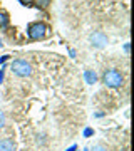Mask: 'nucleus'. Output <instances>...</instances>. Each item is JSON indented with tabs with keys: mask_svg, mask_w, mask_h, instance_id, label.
<instances>
[{
	"mask_svg": "<svg viewBox=\"0 0 134 151\" xmlns=\"http://www.w3.org/2000/svg\"><path fill=\"white\" fill-rule=\"evenodd\" d=\"M102 81H104V84H106L107 87H114V89H116V87L123 86L124 77H123V74H121L118 69H109V70L104 72Z\"/></svg>",
	"mask_w": 134,
	"mask_h": 151,
	"instance_id": "1",
	"label": "nucleus"
},
{
	"mask_svg": "<svg viewBox=\"0 0 134 151\" xmlns=\"http://www.w3.org/2000/svg\"><path fill=\"white\" fill-rule=\"evenodd\" d=\"M12 72L19 77H29L32 74V65L29 64L27 60H22V59H17L12 62Z\"/></svg>",
	"mask_w": 134,
	"mask_h": 151,
	"instance_id": "2",
	"label": "nucleus"
},
{
	"mask_svg": "<svg viewBox=\"0 0 134 151\" xmlns=\"http://www.w3.org/2000/svg\"><path fill=\"white\" fill-rule=\"evenodd\" d=\"M27 30H29V37L32 39V40H40L47 34V25L42 24V22H34V24L29 25Z\"/></svg>",
	"mask_w": 134,
	"mask_h": 151,
	"instance_id": "3",
	"label": "nucleus"
},
{
	"mask_svg": "<svg viewBox=\"0 0 134 151\" xmlns=\"http://www.w3.org/2000/svg\"><path fill=\"white\" fill-rule=\"evenodd\" d=\"M91 42H92V45H96V47H104L107 44V37L102 32H96V34L91 35Z\"/></svg>",
	"mask_w": 134,
	"mask_h": 151,
	"instance_id": "4",
	"label": "nucleus"
},
{
	"mask_svg": "<svg viewBox=\"0 0 134 151\" xmlns=\"http://www.w3.org/2000/svg\"><path fill=\"white\" fill-rule=\"evenodd\" d=\"M0 151H15V145L12 139H0Z\"/></svg>",
	"mask_w": 134,
	"mask_h": 151,
	"instance_id": "5",
	"label": "nucleus"
},
{
	"mask_svg": "<svg viewBox=\"0 0 134 151\" xmlns=\"http://www.w3.org/2000/svg\"><path fill=\"white\" fill-rule=\"evenodd\" d=\"M84 79H86L87 84H96L97 82V74L94 70H86L84 72Z\"/></svg>",
	"mask_w": 134,
	"mask_h": 151,
	"instance_id": "6",
	"label": "nucleus"
},
{
	"mask_svg": "<svg viewBox=\"0 0 134 151\" xmlns=\"http://www.w3.org/2000/svg\"><path fill=\"white\" fill-rule=\"evenodd\" d=\"M9 25V15L5 12H0V29H4Z\"/></svg>",
	"mask_w": 134,
	"mask_h": 151,
	"instance_id": "7",
	"label": "nucleus"
},
{
	"mask_svg": "<svg viewBox=\"0 0 134 151\" xmlns=\"http://www.w3.org/2000/svg\"><path fill=\"white\" fill-rule=\"evenodd\" d=\"M35 4H37V7H40V9H47V7L50 5V0H35Z\"/></svg>",
	"mask_w": 134,
	"mask_h": 151,
	"instance_id": "8",
	"label": "nucleus"
},
{
	"mask_svg": "<svg viewBox=\"0 0 134 151\" xmlns=\"http://www.w3.org/2000/svg\"><path fill=\"white\" fill-rule=\"evenodd\" d=\"M5 126V114H4V111L0 109V129Z\"/></svg>",
	"mask_w": 134,
	"mask_h": 151,
	"instance_id": "9",
	"label": "nucleus"
},
{
	"mask_svg": "<svg viewBox=\"0 0 134 151\" xmlns=\"http://www.w3.org/2000/svg\"><path fill=\"white\" fill-rule=\"evenodd\" d=\"M92 134H94V129H92V128H86V129H84V136H86V138H91Z\"/></svg>",
	"mask_w": 134,
	"mask_h": 151,
	"instance_id": "10",
	"label": "nucleus"
},
{
	"mask_svg": "<svg viewBox=\"0 0 134 151\" xmlns=\"http://www.w3.org/2000/svg\"><path fill=\"white\" fill-rule=\"evenodd\" d=\"M92 151H107V150L102 145H97V146H94V150H92Z\"/></svg>",
	"mask_w": 134,
	"mask_h": 151,
	"instance_id": "11",
	"label": "nucleus"
},
{
	"mask_svg": "<svg viewBox=\"0 0 134 151\" xmlns=\"http://www.w3.org/2000/svg\"><path fill=\"white\" fill-rule=\"evenodd\" d=\"M9 59H10V55H2V57H0V64H5Z\"/></svg>",
	"mask_w": 134,
	"mask_h": 151,
	"instance_id": "12",
	"label": "nucleus"
},
{
	"mask_svg": "<svg viewBox=\"0 0 134 151\" xmlns=\"http://www.w3.org/2000/svg\"><path fill=\"white\" fill-rule=\"evenodd\" d=\"M19 2H20L22 5H27V7H29L30 4H32V0H19Z\"/></svg>",
	"mask_w": 134,
	"mask_h": 151,
	"instance_id": "13",
	"label": "nucleus"
},
{
	"mask_svg": "<svg viewBox=\"0 0 134 151\" xmlns=\"http://www.w3.org/2000/svg\"><path fill=\"white\" fill-rule=\"evenodd\" d=\"M2 82H4V67L0 69V84H2Z\"/></svg>",
	"mask_w": 134,
	"mask_h": 151,
	"instance_id": "14",
	"label": "nucleus"
},
{
	"mask_svg": "<svg viewBox=\"0 0 134 151\" xmlns=\"http://www.w3.org/2000/svg\"><path fill=\"white\" fill-rule=\"evenodd\" d=\"M75 150H77V146H75V145H72V146H70V148H67V150H65V151H75Z\"/></svg>",
	"mask_w": 134,
	"mask_h": 151,
	"instance_id": "15",
	"label": "nucleus"
}]
</instances>
